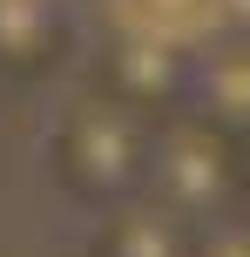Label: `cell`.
<instances>
[{
    "label": "cell",
    "mask_w": 250,
    "mask_h": 257,
    "mask_svg": "<svg viewBox=\"0 0 250 257\" xmlns=\"http://www.w3.org/2000/svg\"><path fill=\"white\" fill-rule=\"evenodd\" d=\"M189 108L250 142V41L216 34V41L196 48V68H189Z\"/></svg>",
    "instance_id": "5b68a950"
},
{
    "label": "cell",
    "mask_w": 250,
    "mask_h": 257,
    "mask_svg": "<svg viewBox=\"0 0 250 257\" xmlns=\"http://www.w3.org/2000/svg\"><path fill=\"white\" fill-rule=\"evenodd\" d=\"M189 68H196V48H183L169 34L122 27L102 54V95H115V102H129V108L162 122L176 108H189Z\"/></svg>",
    "instance_id": "3957f363"
},
{
    "label": "cell",
    "mask_w": 250,
    "mask_h": 257,
    "mask_svg": "<svg viewBox=\"0 0 250 257\" xmlns=\"http://www.w3.org/2000/svg\"><path fill=\"white\" fill-rule=\"evenodd\" d=\"M156 128H162L156 115H142V108H129V102L95 88L88 102H75L61 115V128L48 142V163H54V176H61L68 196H81L95 210H115V203L149 196Z\"/></svg>",
    "instance_id": "6da1fadb"
},
{
    "label": "cell",
    "mask_w": 250,
    "mask_h": 257,
    "mask_svg": "<svg viewBox=\"0 0 250 257\" xmlns=\"http://www.w3.org/2000/svg\"><path fill=\"white\" fill-rule=\"evenodd\" d=\"M250 190V163H243V136L216 128L196 108H176L156 128V163H149V196L176 217H189L196 230L237 217Z\"/></svg>",
    "instance_id": "7a4b0ae2"
},
{
    "label": "cell",
    "mask_w": 250,
    "mask_h": 257,
    "mask_svg": "<svg viewBox=\"0 0 250 257\" xmlns=\"http://www.w3.org/2000/svg\"><path fill=\"white\" fill-rule=\"evenodd\" d=\"M68 21L54 0H0V75H41L61 61Z\"/></svg>",
    "instance_id": "8992f818"
},
{
    "label": "cell",
    "mask_w": 250,
    "mask_h": 257,
    "mask_svg": "<svg viewBox=\"0 0 250 257\" xmlns=\"http://www.w3.org/2000/svg\"><path fill=\"white\" fill-rule=\"evenodd\" d=\"M88 257H203V230L176 210H162L156 196H135V203L102 210Z\"/></svg>",
    "instance_id": "277c9868"
},
{
    "label": "cell",
    "mask_w": 250,
    "mask_h": 257,
    "mask_svg": "<svg viewBox=\"0 0 250 257\" xmlns=\"http://www.w3.org/2000/svg\"><path fill=\"white\" fill-rule=\"evenodd\" d=\"M203 257H250V217H243V210L203 230Z\"/></svg>",
    "instance_id": "52a82bcc"
},
{
    "label": "cell",
    "mask_w": 250,
    "mask_h": 257,
    "mask_svg": "<svg viewBox=\"0 0 250 257\" xmlns=\"http://www.w3.org/2000/svg\"><path fill=\"white\" fill-rule=\"evenodd\" d=\"M216 34L250 41V0H216Z\"/></svg>",
    "instance_id": "ba28073f"
}]
</instances>
